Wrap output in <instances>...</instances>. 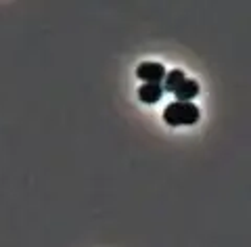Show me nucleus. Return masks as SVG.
I'll return each instance as SVG.
<instances>
[{"label":"nucleus","mask_w":251,"mask_h":247,"mask_svg":"<svg viewBox=\"0 0 251 247\" xmlns=\"http://www.w3.org/2000/svg\"><path fill=\"white\" fill-rule=\"evenodd\" d=\"M199 109L193 105V103H170L163 111V122L168 126H193L199 122Z\"/></svg>","instance_id":"obj_1"},{"label":"nucleus","mask_w":251,"mask_h":247,"mask_svg":"<svg viewBox=\"0 0 251 247\" xmlns=\"http://www.w3.org/2000/svg\"><path fill=\"white\" fill-rule=\"evenodd\" d=\"M166 67L161 65V63H140V65L136 67V78L140 80V82L145 84H161L163 78H166Z\"/></svg>","instance_id":"obj_2"},{"label":"nucleus","mask_w":251,"mask_h":247,"mask_svg":"<svg viewBox=\"0 0 251 247\" xmlns=\"http://www.w3.org/2000/svg\"><path fill=\"white\" fill-rule=\"evenodd\" d=\"M161 97H163L161 84H143L138 88V99L143 103H147V105H155V103H159Z\"/></svg>","instance_id":"obj_3"},{"label":"nucleus","mask_w":251,"mask_h":247,"mask_svg":"<svg viewBox=\"0 0 251 247\" xmlns=\"http://www.w3.org/2000/svg\"><path fill=\"white\" fill-rule=\"evenodd\" d=\"M199 94V84L195 80H184V84L174 92V97L178 103H193V99Z\"/></svg>","instance_id":"obj_4"},{"label":"nucleus","mask_w":251,"mask_h":247,"mask_svg":"<svg viewBox=\"0 0 251 247\" xmlns=\"http://www.w3.org/2000/svg\"><path fill=\"white\" fill-rule=\"evenodd\" d=\"M184 80H186V76H184V71L182 69H172V71H168L166 74V78H163V82H161V88H163V92H176L180 86L184 84Z\"/></svg>","instance_id":"obj_5"}]
</instances>
